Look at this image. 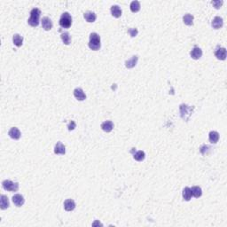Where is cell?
Instances as JSON below:
<instances>
[{
	"label": "cell",
	"mask_w": 227,
	"mask_h": 227,
	"mask_svg": "<svg viewBox=\"0 0 227 227\" xmlns=\"http://www.w3.org/2000/svg\"><path fill=\"white\" fill-rule=\"evenodd\" d=\"M42 26L45 30H50L52 28V22L51 21L50 18L48 17H44L42 19Z\"/></svg>",
	"instance_id": "9a60e30c"
},
{
	"label": "cell",
	"mask_w": 227,
	"mask_h": 227,
	"mask_svg": "<svg viewBox=\"0 0 227 227\" xmlns=\"http://www.w3.org/2000/svg\"><path fill=\"white\" fill-rule=\"evenodd\" d=\"M190 55H191V57H192L194 60H199L202 56V49H201L200 47L195 46V47L192 50V51L190 52Z\"/></svg>",
	"instance_id": "30bf717a"
},
{
	"label": "cell",
	"mask_w": 227,
	"mask_h": 227,
	"mask_svg": "<svg viewBox=\"0 0 227 227\" xmlns=\"http://www.w3.org/2000/svg\"><path fill=\"white\" fill-rule=\"evenodd\" d=\"M74 96L76 97V99L77 100L83 101L86 99V95L83 92V91L81 88H76L74 91Z\"/></svg>",
	"instance_id": "52a82bcc"
},
{
	"label": "cell",
	"mask_w": 227,
	"mask_h": 227,
	"mask_svg": "<svg viewBox=\"0 0 227 227\" xmlns=\"http://www.w3.org/2000/svg\"><path fill=\"white\" fill-rule=\"evenodd\" d=\"M215 55H216V57H217L218 60H225L226 58V49L224 48V47L218 46V47L217 48L216 51H215Z\"/></svg>",
	"instance_id": "8992f818"
},
{
	"label": "cell",
	"mask_w": 227,
	"mask_h": 227,
	"mask_svg": "<svg viewBox=\"0 0 227 227\" xmlns=\"http://www.w3.org/2000/svg\"><path fill=\"white\" fill-rule=\"evenodd\" d=\"M111 13H112V15L114 17L119 18L122 15V10H121V8L118 5H113L111 7Z\"/></svg>",
	"instance_id": "ac0fdd59"
},
{
	"label": "cell",
	"mask_w": 227,
	"mask_h": 227,
	"mask_svg": "<svg viewBox=\"0 0 227 227\" xmlns=\"http://www.w3.org/2000/svg\"><path fill=\"white\" fill-rule=\"evenodd\" d=\"M83 16H84V19H85L88 22H90V23L94 22L96 21V19H97L96 14H95L94 13H92V12H87V13H84Z\"/></svg>",
	"instance_id": "e0dca14e"
},
{
	"label": "cell",
	"mask_w": 227,
	"mask_h": 227,
	"mask_svg": "<svg viewBox=\"0 0 227 227\" xmlns=\"http://www.w3.org/2000/svg\"><path fill=\"white\" fill-rule=\"evenodd\" d=\"M41 11L38 8H34L30 12V18L28 20V23L31 27H37L39 25V18H40Z\"/></svg>",
	"instance_id": "6da1fadb"
},
{
	"label": "cell",
	"mask_w": 227,
	"mask_h": 227,
	"mask_svg": "<svg viewBox=\"0 0 227 227\" xmlns=\"http://www.w3.org/2000/svg\"><path fill=\"white\" fill-rule=\"evenodd\" d=\"M75 208H76V203L73 200L68 199V200L65 201V202H64V208L67 211H72V210L75 209Z\"/></svg>",
	"instance_id": "5bb4252c"
},
{
	"label": "cell",
	"mask_w": 227,
	"mask_h": 227,
	"mask_svg": "<svg viewBox=\"0 0 227 227\" xmlns=\"http://www.w3.org/2000/svg\"><path fill=\"white\" fill-rule=\"evenodd\" d=\"M219 139V134L217 131H210L209 133V141L212 144H216L218 142Z\"/></svg>",
	"instance_id": "7402d4cb"
},
{
	"label": "cell",
	"mask_w": 227,
	"mask_h": 227,
	"mask_svg": "<svg viewBox=\"0 0 227 227\" xmlns=\"http://www.w3.org/2000/svg\"><path fill=\"white\" fill-rule=\"evenodd\" d=\"M60 37H61V39H62V42H63L65 45H68L71 43V37H70V36H69V33L64 32V33L61 34Z\"/></svg>",
	"instance_id": "484cf974"
},
{
	"label": "cell",
	"mask_w": 227,
	"mask_h": 227,
	"mask_svg": "<svg viewBox=\"0 0 227 227\" xmlns=\"http://www.w3.org/2000/svg\"><path fill=\"white\" fill-rule=\"evenodd\" d=\"M1 201H0V208L1 209H6L9 208V201H8V198L7 196L2 194L1 195Z\"/></svg>",
	"instance_id": "d6986e66"
},
{
	"label": "cell",
	"mask_w": 227,
	"mask_h": 227,
	"mask_svg": "<svg viewBox=\"0 0 227 227\" xmlns=\"http://www.w3.org/2000/svg\"><path fill=\"white\" fill-rule=\"evenodd\" d=\"M191 192H192V194H193L195 198L201 197L202 194V188L199 187V186H193V187L191 188Z\"/></svg>",
	"instance_id": "cb8c5ba5"
},
{
	"label": "cell",
	"mask_w": 227,
	"mask_h": 227,
	"mask_svg": "<svg viewBox=\"0 0 227 227\" xmlns=\"http://www.w3.org/2000/svg\"><path fill=\"white\" fill-rule=\"evenodd\" d=\"M138 60V57L137 55H135V56H133L131 59H130V60H126V62H125V66H126L127 68H134V67L137 65Z\"/></svg>",
	"instance_id": "4fadbf2b"
},
{
	"label": "cell",
	"mask_w": 227,
	"mask_h": 227,
	"mask_svg": "<svg viewBox=\"0 0 227 227\" xmlns=\"http://www.w3.org/2000/svg\"><path fill=\"white\" fill-rule=\"evenodd\" d=\"M212 4L215 6V8L218 9L221 7V5L223 4V1H213L212 2Z\"/></svg>",
	"instance_id": "f1b7e54d"
},
{
	"label": "cell",
	"mask_w": 227,
	"mask_h": 227,
	"mask_svg": "<svg viewBox=\"0 0 227 227\" xmlns=\"http://www.w3.org/2000/svg\"><path fill=\"white\" fill-rule=\"evenodd\" d=\"M13 44L17 46V47H21L23 44V37L18 34L14 35L13 37Z\"/></svg>",
	"instance_id": "ffe728a7"
},
{
	"label": "cell",
	"mask_w": 227,
	"mask_h": 227,
	"mask_svg": "<svg viewBox=\"0 0 227 227\" xmlns=\"http://www.w3.org/2000/svg\"><path fill=\"white\" fill-rule=\"evenodd\" d=\"M180 113H181V117L184 120L187 121L189 119L191 114H192V108L189 107L187 105H184L183 104V105L180 106Z\"/></svg>",
	"instance_id": "5b68a950"
},
{
	"label": "cell",
	"mask_w": 227,
	"mask_h": 227,
	"mask_svg": "<svg viewBox=\"0 0 227 227\" xmlns=\"http://www.w3.org/2000/svg\"><path fill=\"white\" fill-rule=\"evenodd\" d=\"M76 127V123H75V121H70V123L68 124V130H75V128Z\"/></svg>",
	"instance_id": "f546056e"
},
{
	"label": "cell",
	"mask_w": 227,
	"mask_h": 227,
	"mask_svg": "<svg viewBox=\"0 0 227 227\" xmlns=\"http://www.w3.org/2000/svg\"><path fill=\"white\" fill-rule=\"evenodd\" d=\"M89 47L93 51L100 50L101 46L100 37L97 33H92L90 35V41H89Z\"/></svg>",
	"instance_id": "7a4b0ae2"
},
{
	"label": "cell",
	"mask_w": 227,
	"mask_h": 227,
	"mask_svg": "<svg viewBox=\"0 0 227 227\" xmlns=\"http://www.w3.org/2000/svg\"><path fill=\"white\" fill-rule=\"evenodd\" d=\"M224 24V22H223V19L219 16H217L214 18V20L212 21V23L211 25L212 27L215 28V29H218L220 28H222V26Z\"/></svg>",
	"instance_id": "8fae6325"
},
{
	"label": "cell",
	"mask_w": 227,
	"mask_h": 227,
	"mask_svg": "<svg viewBox=\"0 0 227 227\" xmlns=\"http://www.w3.org/2000/svg\"><path fill=\"white\" fill-rule=\"evenodd\" d=\"M193 194H192V192H191V188L189 187H185V189L183 190V198L185 201L188 202L191 200Z\"/></svg>",
	"instance_id": "44dd1931"
},
{
	"label": "cell",
	"mask_w": 227,
	"mask_h": 227,
	"mask_svg": "<svg viewBox=\"0 0 227 227\" xmlns=\"http://www.w3.org/2000/svg\"><path fill=\"white\" fill-rule=\"evenodd\" d=\"M54 153H55L56 154H65V153H66V147H65V146H64L62 143L58 142V143L55 145Z\"/></svg>",
	"instance_id": "7c38bea8"
},
{
	"label": "cell",
	"mask_w": 227,
	"mask_h": 227,
	"mask_svg": "<svg viewBox=\"0 0 227 227\" xmlns=\"http://www.w3.org/2000/svg\"><path fill=\"white\" fill-rule=\"evenodd\" d=\"M13 202L14 203L16 207H22L24 204V198L22 195L17 194L13 196Z\"/></svg>",
	"instance_id": "ba28073f"
},
{
	"label": "cell",
	"mask_w": 227,
	"mask_h": 227,
	"mask_svg": "<svg viewBox=\"0 0 227 227\" xmlns=\"http://www.w3.org/2000/svg\"><path fill=\"white\" fill-rule=\"evenodd\" d=\"M8 134H9V136H10L12 138L16 139V140L19 139V138H21V131H20L19 129L16 128V127H13V128L9 130Z\"/></svg>",
	"instance_id": "9c48e42d"
},
{
	"label": "cell",
	"mask_w": 227,
	"mask_h": 227,
	"mask_svg": "<svg viewBox=\"0 0 227 227\" xmlns=\"http://www.w3.org/2000/svg\"><path fill=\"white\" fill-rule=\"evenodd\" d=\"M3 188L6 191L10 192H17L19 189V184L18 183H13L11 180H4L2 183Z\"/></svg>",
	"instance_id": "277c9868"
},
{
	"label": "cell",
	"mask_w": 227,
	"mask_h": 227,
	"mask_svg": "<svg viewBox=\"0 0 227 227\" xmlns=\"http://www.w3.org/2000/svg\"><path fill=\"white\" fill-rule=\"evenodd\" d=\"M96 225H101L100 223H99V222H97V223H95V224H93V226H96ZM102 226V225H101Z\"/></svg>",
	"instance_id": "4dcf8cb0"
},
{
	"label": "cell",
	"mask_w": 227,
	"mask_h": 227,
	"mask_svg": "<svg viewBox=\"0 0 227 227\" xmlns=\"http://www.w3.org/2000/svg\"><path fill=\"white\" fill-rule=\"evenodd\" d=\"M101 128L104 131L106 132H110L112 131L113 128H114V124L111 121H106L101 124Z\"/></svg>",
	"instance_id": "2e32d148"
},
{
	"label": "cell",
	"mask_w": 227,
	"mask_h": 227,
	"mask_svg": "<svg viewBox=\"0 0 227 227\" xmlns=\"http://www.w3.org/2000/svg\"><path fill=\"white\" fill-rule=\"evenodd\" d=\"M183 21H184V23L185 25L187 26H192L194 24V16L192 14H185L184 17H183Z\"/></svg>",
	"instance_id": "603a6c76"
},
{
	"label": "cell",
	"mask_w": 227,
	"mask_h": 227,
	"mask_svg": "<svg viewBox=\"0 0 227 227\" xmlns=\"http://www.w3.org/2000/svg\"><path fill=\"white\" fill-rule=\"evenodd\" d=\"M133 157H134V159H135L136 161L141 162V161H143V160L145 159L146 153H145V152L144 151H138L136 153H134Z\"/></svg>",
	"instance_id": "4316f807"
},
{
	"label": "cell",
	"mask_w": 227,
	"mask_h": 227,
	"mask_svg": "<svg viewBox=\"0 0 227 227\" xmlns=\"http://www.w3.org/2000/svg\"><path fill=\"white\" fill-rule=\"evenodd\" d=\"M130 7L131 12H133V13H138V12L140 10V4H139L138 1L135 0V1H132V2L130 3Z\"/></svg>",
	"instance_id": "d4e9b609"
},
{
	"label": "cell",
	"mask_w": 227,
	"mask_h": 227,
	"mask_svg": "<svg viewBox=\"0 0 227 227\" xmlns=\"http://www.w3.org/2000/svg\"><path fill=\"white\" fill-rule=\"evenodd\" d=\"M129 34L132 36V37H135L137 35H138V29L137 28H130L128 30Z\"/></svg>",
	"instance_id": "83f0119b"
},
{
	"label": "cell",
	"mask_w": 227,
	"mask_h": 227,
	"mask_svg": "<svg viewBox=\"0 0 227 227\" xmlns=\"http://www.w3.org/2000/svg\"><path fill=\"white\" fill-rule=\"evenodd\" d=\"M60 25L63 28H68L72 25V17L69 14V13L65 12L62 13L60 19Z\"/></svg>",
	"instance_id": "3957f363"
}]
</instances>
